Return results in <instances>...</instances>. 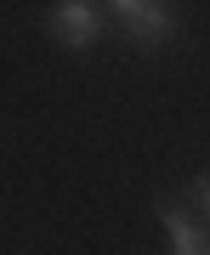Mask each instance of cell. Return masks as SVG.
<instances>
[{"instance_id":"cell-1","label":"cell","mask_w":210,"mask_h":255,"mask_svg":"<svg viewBox=\"0 0 210 255\" xmlns=\"http://www.w3.org/2000/svg\"><path fill=\"white\" fill-rule=\"evenodd\" d=\"M46 28H51V40H57L63 51H91L97 40L108 34L97 0H57V6L46 11Z\"/></svg>"},{"instance_id":"cell-2","label":"cell","mask_w":210,"mask_h":255,"mask_svg":"<svg viewBox=\"0 0 210 255\" xmlns=\"http://www.w3.org/2000/svg\"><path fill=\"white\" fill-rule=\"evenodd\" d=\"M125 40H131V46H142V51L171 46V40H176V6H171V0H148L137 17L125 23Z\"/></svg>"},{"instance_id":"cell-3","label":"cell","mask_w":210,"mask_h":255,"mask_svg":"<svg viewBox=\"0 0 210 255\" xmlns=\"http://www.w3.org/2000/svg\"><path fill=\"white\" fill-rule=\"evenodd\" d=\"M154 210H159L165 233H171V244H176L171 255H210V238H205V233H199V227L188 221V210H182V204H165V199H159Z\"/></svg>"},{"instance_id":"cell-4","label":"cell","mask_w":210,"mask_h":255,"mask_svg":"<svg viewBox=\"0 0 210 255\" xmlns=\"http://www.w3.org/2000/svg\"><path fill=\"white\" fill-rule=\"evenodd\" d=\"M102 6H108L114 17H119V28H125V23H131V17H137V11L148 6V0H102Z\"/></svg>"},{"instance_id":"cell-5","label":"cell","mask_w":210,"mask_h":255,"mask_svg":"<svg viewBox=\"0 0 210 255\" xmlns=\"http://www.w3.org/2000/svg\"><path fill=\"white\" fill-rule=\"evenodd\" d=\"M193 204L210 210V176H199V182H193Z\"/></svg>"},{"instance_id":"cell-6","label":"cell","mask_w":210,"mask_h":255,"mask_svg":"<svg viewBox=\"0 0 210 255\" xmlns=\"http://www.w3.org/2000/svg\"><path fill=\"white\" fill-rule=\"evenodd\" d=\"M205 238H210V233H205Z\"/></svg>"}]
</instances>
